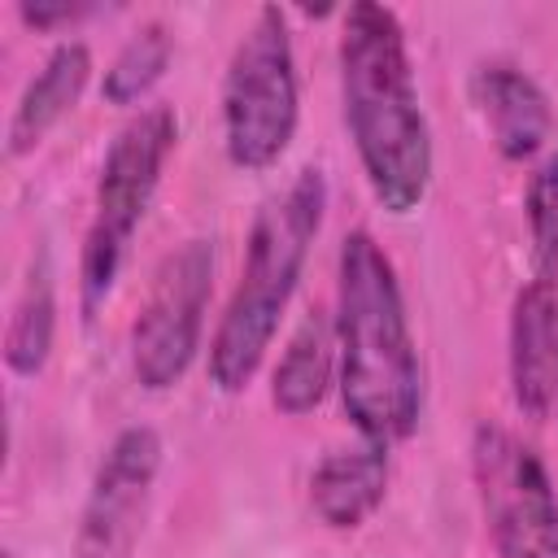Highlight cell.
Instances as JSON below:
<instances>
[{"instance_id": "cell-5", "label": "cell", "mask_w": 558, "mask_h": 558, "mask_svg": "<svg viewBox=\"0 0 558 558\" xmlns=\"http://www.w3.org/2000/svg\"><path fill=\"white\" fill-rule=\"evenodd\" d=\"M301 122V78L292 26L279 4H262L240 31L222 74V148L244 174L279 166Z\"/></svg>"}, {"instance_id": "cell-7", "label": "cell", "mask_w": 558, "mask_h": 558, "mask_svg": "<svg viewBox=\"0 0 558 558\" xmlns=\"http://www.w3.org/2000/svg\"><path fill=\"white\" fill-rule=\"evenodd\" d=\"M214 292V244L183 240L148 279L140 314L131 323V371L140 388L166 392L174 388L201 353L205 310Z\"/></svg>"}, {"instance_id": "cell-11", "label": "cell", "mask_w": 558, "mask_h": 558, "mask_svg": "<svg viewBox=\"0 0 558 558\" xmlns=\"http://www.w3.org/2000/svg\"><path fill=\"white\" fill-rule=\"evenodd\" d=\"M388 497V445L362 440L331 449L310 471V510L331 532L362 527Z\"/></svg>"}, {"instance_id": "cell-17", "label": "cell", "mask_w": 558, "mask_h": 558, "mask_svg": "<svg viewBox=\"0 0 558 558\" xmlns=\"http://www.w3.org/2000/svg\"><path fill=\"white\" fill-rule=\"evenodd\" d=\"M92 13H96L92 4H65V0H61V4H44V0H35V4H31V0H22V4H17V17H22L26 26H35V31L74 26L78 17H92Z\"/></svg>"}, {"instance_id": "cell-9", "label": "cell", "mask_w": 558, "mask_h": 558, "mask_svg": "<svg viewBox=\"0 0 558 558\" xmlns=\"http://www.w3.org/2000/svg\"><path fill=\"white\" fill-rule=\"evenodd\" d=\"M471 100L488 126L493 148L506 161H532L554 135V100L549 92L514 61H480L471 70Z\"/></svg>"}, {"instance_id": "cell-8", "label": "cell", "mask_w": 558, "mask_h": 558, "mask_svg": "<svg viewBox=\"0 0 558 558\" xmlns=\"http://www.w3.org/2000/svg\"><path fill=\"white\" fill-rule=\"evenodd\" d=\"M161 436L148 423H131L109 440L78 514V558H131L161 471Z\"/></svg>"}, {"instance_id": "cell-3", "label": "cell", "mask_w": 558, "mask_h": 558, "mask_svg": "<svg viewBox=\"0 0 558 558\" xmlns=\"http://www.w3.org/2000/svg\"><path fill=\"white\" fill-rule=\"evenodd\" d=\"M327 214V174L305 166L279 196H270L244 244L240 279L209 340V384L218 392H244L279 336L283 310L305 275L310 248Z\"/></svg>"}, {"instance_id": "cell-12", "label": "cell", "mask_w": 558, "mask_h": 558, "mask_svg": "<svg viewBox=\"0 0 558 558\" xmlns=\"http://www.w3.org/2000/svg\"><path fill=\"white\" fill-rule=\"evenodd\" d=\"M92 78V48L83 39H61L44 65L26 78L13 113H9V126H4V148L9 157H26L44 144V135L78 105L83 87Z\"/></svg>"}, {"instance_id": "cell-16", "label": "cell", "mask_w": 558, "mask_h": 558, "mask_svg": "<svg viewBox=\"0 0 558 558\" xmlns=\"http://www.w3.org/2000/svg\"><path fill=\"white\" fill-rule=\"evenodd\" d=\"M174 61V35L166 22H144L118 52L113 61L105 65V78H100V96L109 105H135L144 100L170 70Z\"/></svg>"}, {"instance_id": "cell-4", "label": "cell", "mask_w": 558, "mask_h": 558, "mask_svg": "<svg viewBox=\"0 0 558 558\" xmlns=\"http://www.w3.org/2000/svg\"><path fill=\"white\" fill-rule=\"evenodd\" d=\"M179 144V113L170 105H148L131 122L118 126L100 157L92 218L78 248V305L83 318H96V310L109 301L126 248L161 187V170Z\"/></svg>"}, {"instance_id": "cell-6", "label": "cell", "mask_w": 558, "mask_h": 558, "mask_svg": "<svg viewBox=\"0 0 558 558\" xmlns=\"http://www.w3.org/2000/svg\"><path fill=\"white\" fill-rule=\"evenodd\" d=\"M471 484L497 558H558V488L541 453L484 418L471 432Z\"/></svg>"}, {"instance_id": "cell-13", "label": "cell", "mask_w": 558, "mask_h": 558, "mask_svg": "<svg viewBox=\"0 0 558 558\" xmlns=\"http://www.w3.org/2000/svg\"><path fill=\"white\" fill-rule=\"evenodd\" d=\"M331 384H336V323L323 310H310L270 371V405L288 418H301L323 405Z\"/></svg>"}, {"instance_id": "cell-1", "label": "cell", "mask_w": 558, "mask_h": 558, "mask_svg": "<svg viewBox=\"0 0 558 558\" xmlns=\"http://www.w3.org/2000/svg\"><path fill=\"white\" fill-rule=\"evenodd\" d=\"M336 65L344 126L371 196L397 218L414 214L427 201L436 148L401 17L375 0L349 4L340 13Z\"/></svg>"}, {"instance_id": "cell-18", "label": "cell", "mask_w": 558, "mask_h": 558, "mask_svg": "<svg viewBox=\"0 0 558 558\" xmlns=\"http://www.w3.org/2000/svg\"><path fill=\"white\" fill-rule=\"evenodd\" d=\"M4 558H17V549H4Z\"/></svg>"}, {"instance_id": "cell-15", "label": "cell", "mask_w": 558, "mask_h": 558, "mask_svg": "<svg viewBox=\"0 0 558 558\" xmlns=\"http://www.w3.org/2000/svg\"><path fill=\"white\" fill-rule=\"evenodd\" d=\"M523 218L532 235V283L545 292V305L558 327V148L536 161L523 192Z\"/></svg>"}, {"instance_id": "cell-10", "label": "cell", "mask_w": 558, "mask_h": 558, "mask_svg": "<svg viewBox=\"0 0 558 558\" xmlns=\"http://www.w3.org/2000/svg\"><path fill=\"white\" fill-rule=\"evenodd\" d=\"M506 371L510 397L527 418H558V327L545 305V292L523 279L510 301L506 323Z\"/></svg>"}, {"instance_id": "cell-2", "label": "cell", "mask_w": 558, "mask_h": 558, "mask_svg": "<svg viewBox=\"0 0 558 558\" xmlns=\"http://www.w3.org/2000/svg\"><path fill=\"white\" fill-rule=\"evenodd\" d=\"M336 392L362 440L397 445L423 418V357L392 257L349 231L336 257Z\"/></svg>"}, {"instance_id": "cell-14", "label": "cell", "mask_w": 558, "mask_h": 558, "mask_svg": "<svg viewBox=\"0 0 558 558\" xmlns=\"http://www.w3.org/2000/svg\"><path fill=\"white\" fill-rule=\"evenodd\" d=\"M52 340H57V283L48 253L39 248L4 327V366L22 379H35L52 357Z\"/></svg>"}]
</instances>
